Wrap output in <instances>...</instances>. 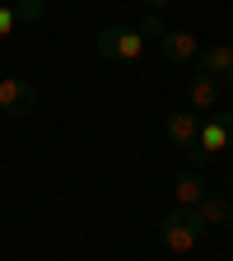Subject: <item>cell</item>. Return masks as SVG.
Instances as JSON below:
<instances>
[{"instance_id": "cell-1", "label": "cell", "mask_w": 233, "mask_h": 261, "mask_svg": "<svg viewBox=\"0 0 233 261\" xmlns=\"http://www.w3.org/2000/svg\"><path fill=\"white\" fill-rule=\"evenodd\" d=\"M159 238H163V247H168V252L187 256L196 243L205 238V224L196 219V210H182V205H173L168 215L159 219Z\"/></svg>"}, {"instance_id": "cell-2", "label": "cell", "mask_w": 233, "mask_h": 261, "mask_svg": "<svg viewBox=\"0 0 233 261\" xmlns=\"http://www.w3.org/2000/svg\"><path fill=\"white\" fill-rule=\"evenodd\" d=\"M228 145H233V112H210V117L201 121L196 145H191V163H205V159H215V154L228 149Z\"/></svg>"}, {"instance_id": "cell-3", "label": "cell", "mask_w": 233, "mask_h": 261, "mask_svg": "<svg viewBox=\"0 0 233 261\" xmlns=\"http://www.w3.org/2000/svg\"><path fill=\"white\" fill-rule=\"evenodd\" d=\"M93 47H98V56H117V61H140L145 56L140 28H103Z\"/></svg>"}, {"instance_id": "cell-4", "label": "cell", "mask_w": 233, "mask_h": 261, "mask_svg": "<svg viewBox=\"0 0 233 261\" xmlns=\"http://www.w3.org/2000/svg\"><path fill=\"white\" fill-rule=\"evenodd\" d=\"M0 112H10V117L38 112V89H33L23 75H0Z\"/></svg>"}, {"instance_id": "cell-5", "label": "cell", "mask_w": 233, "mask_h": 261, "mask_svg": "<svg viewBox=\"0 0 233 261\" xmlns=\"http://www.w3.org/2000/svg\"><path fill=\"white\" fill-rule=\"evenodd\" d=\"M159 47H163V56H168L173 65H187V61L201 56V38H196V33H187V28H163Z\"/></svg>"}, {"instance_id": "cell-6", "label": "cell", "mask_w": 233, "mask_h": 261, "mask_svg": "<svg viewBox=\"0 0 233 261\" xmlns=\"http://www.w3.org/2000/svg\"><path fill=\"white\" fill-rule=\"evenodd\" d=\"M196 65H201V75H210L215 84H233V47H201V56H196Z\"/></svg>"}, {"instance_id": "cell-7", "label": "cell", "mask_w": 233, "mask_h": 261, "mask_svg": "<svg viewBox=\"0 0 233 261\" xmlns=\"http://www.w3.org/2000/svg\"><path fill=\"white\" fill-rule=\"evenodd\" d=\"M196 219H201L205 228H228L233 224V201L224 191H205V201L196 205Z\"/></svg>"}, {"instance_id": "cell-8", "label": "cell", "mask_w": 233, "mask_h": 261, "mask_svg": "<svg viewBox=\"0 0 233 261\" xmlns=\"http://www.w3.org/2000/svg\"><path fill=\"white\" fill-rule=\"evenodd\" d=\"M201 136V112H168V140L177 149H191Z\"/></svg>"}, {"instance_id": "cell-9", "label": "cell", "mask_w": 233, "mask_h": 261, "mask_svg": "<svg viewBox=\"0 0 233 261\" xmlns=\"http://www.w3.org/2000/svg\"><path fill=\"white\" fill-rule=\"evenodd\" d=\"M187 98H191V108H196V112H215L224 93H219V84H215L210 75L196 70V75H191V84H187Z\"/></svg>"}, {"instance_id": "cell-10", "label": "cell", "mask_w": 233, "mask_h": 261, "mask_svg": "<svg viewBox=\"0 0 233 261\" xmlns=\"http://www.w3.org/2000/svg\"><path fill=\"white\" fill-rule=\"evenodd\" d=\"M205 191H210V187H205L201 177H196L191 168H187V173H177V187H173V196H177V205H182V210H196V205L205 201Z\"/></svg>"}, {"instance_id": "cell-11", "label": "cell", "mask_w": 233, "mask_h": 261, "mask_svg": "<svg viewBox=\"0 0 233 261\" xmlns=\"http://www.w3.org/2000/svg\"><path fill=\"white\" fill-rule=\"evenodd\" d=\"M10 5H14V19H19V28L38 23V19L47 14V0H10Z\"/></svg>"}, {"instance_id": "cell-12", "label": "cell", "mask_w": 233, "mask_h": 261, "mask_svg": "<svg viewBox=\"0 0 233 261\" xmlns=\"http://www.w3.org/2000/svg\"><path fill=\"white\" fill-rule=\"evenodd\" d=\"M19 33V19H14V5L10 0H0V38H14Z\"/></svg>"}, {"instance_id": "cell-13", "label": "cell", "mask_w": 233, "mask_h": 261, "mask_svg": "<svg viewBox=\"0 0 233 261\" xmlns=\"http://www.w3.org/2000/svg\"><path fill=\"white\" fill-rule=\"evenodd\" d=\"M140 38H163V23H159V14H154V10L140 19Z\"/></svg>"}, {"instance_id": "cell-14", "label": "cell", "mask_w": 233, "mask_h": 261, "mask_svg": "<svg viewBox=\"0 0 233 261\" xmlns=\"http://www.w3.org/2000/svg\"><path fill=\"white\" fill-rule=\"evenodd\" d=\"M149 10H168V5H177V0H145Z\"/></svg>"}]
</instances>
